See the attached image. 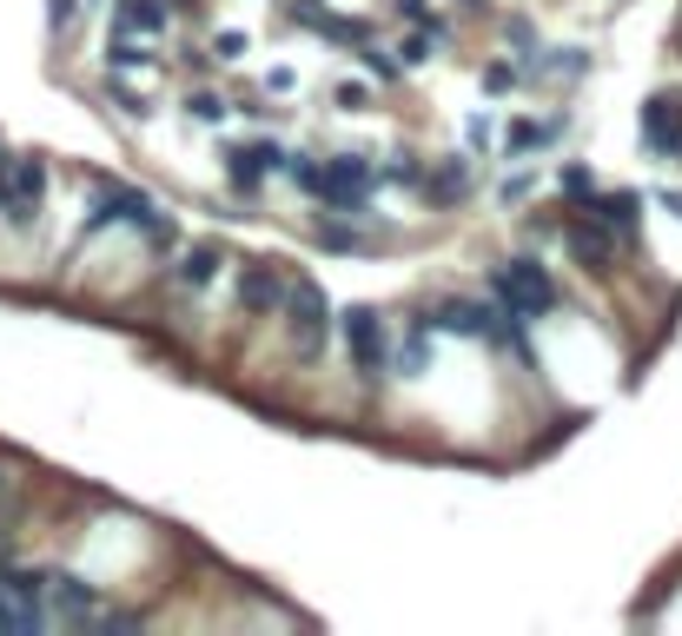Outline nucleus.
<instances>
[{
    "label": "nucleus",
    "instance_id": "f257e3e1",
    "mask_svg": "<svg viewBox=\"0 0 682 636\" xmlns=\"http://www.w3.org/2000/svg\"><path fill=\"white\" fill-rule=\"evenodd\" d=\"M491 299L511 305L517 319H544L557 305V279L544 272V259H504L497 279H491Z\"/></svg>",
    "mask_w": 682,
    "mask_h": 636
},
{
    "label": "nucleus",
    "instance_id": "f03ea898",
    "mask_svg": "<svg viewBox=\"0 0 682 636\" xmlns=\"http://www.w3.org/2000/svg\"><path fill=\"white\" fill-rule=\"evenodd\" d=\"M285 332H292V352L298 358H318L325 352V338H332V299H325V285H312V279H292V292H285Z\"/></svg>",
    "mask_w": 682,
    "mask_h": 636
},
{
    "label": "nucleus",
    "instance_id": "7ed1b4c3",
    "mask_svg": "<svg viewBox=\"0 0 682 636\" xmlns=\"http://www.w3.org/2000/svg\"><path fill=\"white\" fill-rule=\"evenodd\" d=\"M371 186H378V166H371L365 153H338V159H325V166L312 173L305 192H318L332 212H358V206L371 199Z\"/></svg>",
    "mask_w": 682,
    "mask_h": 636
},
{
    "label": "nucleus",
    "instance_id": "20e7f679",
    "mask_svg": "<svg viewBox=\"0 0 682 636\" xmlns=\"http://www.w3.org/2000/svg\"><path fill=\"white\" fill-rule=\"evenodd\" d=\"M345 345H352V365H358L365 385H378V378L391 372V325H385L371 305H352V312H345Z\"/></svg>",
    "mask_w": 682,
    "mask_h": 636
},
{
    "label": "nucleus",
    "instance_id": "39448f33",
    "mask_svg": "<svg viewBox=\"0 0 682 636\" xmlns=\"http://www.w3.org/2000/svg\"><path fill=\"white\" fill-rule=\"evenodd\" d=\"M40 199H46V166L40 159H7V173H0V219L7 226H33Z\"/></svg>",
    "mask_w": 682,
    "mask_h": 636
},
{
    "label": "nucleus",
    "instance_id": "423d86ee",
    "mask_svg": "<svg viewBox=\"0 0 682 636\" xmlns=\"http://www.w3.org/2000/svg\"><path fill=\"white\" fill-rule=\"evenodd\" d=\"M285 292H292V272H285L279 259L239 265V305H245L252 319H279V312H285Z\"/></svg>",
    "mask_w": 682,
    "mask_h": 636
},
{
    "label": "nucleus",
    "instance_id": "0eeeda50",
    "mask_svg": "<svg viewBox=\"0 0 682 636\" xmlns=\"http://www.w3.org/2000/svg\"><path fill=\"white\" fill-rule=\"evenodd\" d=\"M285 159H292V153H285L279 139H245V146L225 153V179H232L239 192H259L272 173H285Z\"/></svg>",
    "mask_w": 682,
    "mask_h": 636
},
{
    "label": "nucleus",
    "instance_id": "6e6552de",
    "mask_svg": "<svg viewBox=\"0 0 682 636\" xmlns=\"http://www.w3.org/2000/svg\"><path fill=\"white\" fill-rule=\"evenodd\" d=\"M643 146L657 159H682V93H650L643 100Z\"/></svg>",
    "mask_w": 682,
    "mask_h": 636
},
{
    "label": "nucleus",
    "instance_id": "1a4fd4ad",
    "mask_svg": "<svg viewBox=\"0 0 682 636\" xmlns=\"http://www.w3.org/2000/svg\"><path fill=\"white\" fill-rule=\"evenodd\" d=\"M159 206L146 199V192H133V186H99L93 192V212H86V232H99V226H146Z\"/></svg>",
    "mask_w": 682,
    "mask_h": 636
},
{
    "label": "nucleus",
    "instance_id": "9d476101",
    "mask_svg": "<svg viewBox=\"0 0 682 636\" xmlns=\"http://www.w3.org/2000/svg\"><path fill=\"white\" fill-rule=\"evenodd\" d=\"M40 611L60 617V624H86V617H93V591H86L73 571H46V577H40Z\"/></svg>",
    "mask_w": 682,
    "mask_h": 636
},
{
    "label": "nucleus",
    "instance_id": "9b49d317",
    "mask_svg": "<svg viewBox=\"0 0 682 636\" xmlns=\"http://www.w3.org/2000/svg\"><path fill=\"white\" fill-rule=\"evenodd\" d=\"M564 239H570V252H577L584 265H597V272H604V265L617 259V246H623V239H617V232H610V226H604V219H597L590 206H584V212H577V219L564 226Z\"/></svg>",
    "mask_w": 682,
    "mask_h": 636
},
{
    "label": "nucleus",
    "instance_id": "f8f14e48",
    "mask_svg": "<svg viewBox=\"0 0 682 636\" xmlns=\"http://www.w3.org/2000/svg\"><path fill=\"white\" fill-rule=\"evenodd\" d=\"M186 7L192 0H113V33H166V20Z\"/></svg>",
    "mask_w": 682,
    "mask_h": 636
},
{
    "label": "nucleus",
    "instance_id": "ddd939ff",
    "mask_svg": "<svg viewBox=\"0 0 682 636\" xmlns=\"http://www.w3.org/2000/svg\"><path fill=\"white\" fill-rule=\"evenodd\" d=\"M590 212H597L623 246L643 232V192H597V199H590Z\"/></svg>",
    "mask_w": 682,
    "mask_h": 636
},
{
    "label": "nucleus",
    "instance_id": "4468645a",
    "mask_svg": "<svg viewBox=\"0 0 682 636\" xmlns=\"http://www.w3.org/2000/svg\"><path fill=\"white\" fill-rule=\"evenodd\" d=\"M418 186H424L431 206H458V199L471 192V159H444V166H431Z\"/></svg>",
    "mask_w": 682,
    "mask_h": 636
},
{
    "label": "nucleus",
    "instance_id": "2eb2a0df",
    "mask_svg": "<svg viewBox=\"0 0 682 636\" xmlns=\"http://www.w3.org/2000/svg\"><path fill=\"white\" fill-rule=\"evenodd\" d=\"M219 265H225V252H219V246H186V252H179V265H172V279H179L186 292H199V285H212V279H219Z\"/></svg>",
    "mask_w": 682,
    "mask_h": 636
},
{
    "label": "nucleus",
    "instance_id": "dca6fc26",
    "mask_svg": "<svg viewBox=\"0 0 682 636\" xmlns=\"http://www.w3.org/2000/svg\"><path fill=\"white\" fill-rule=\"evenodd\" d=\"M557 133H564L557 113H550V119H517V126H511V153H537V146H550Z\"/></svg>",
    "mask_w": 682,
    "mask_h": 636
},
{
    "label": "nucleus",
    "instance_id": "f3484780",
    "mask_svg": "<svg viewBox=\"0 0 682 636\" xmlns=\"http://www.w3.org/2000/svg\"><path fill=\"white\" fill-rule=\"evenodd\" d=\"M557 186H564V192H570V199H577V206H590V199H597V173H590V166H584V159H570V166H564V173H557Z\"/></svg>",
    "mask_w": 682,
    "mask_h": 636
},
{
    "label": "nucleus",
    "instance_id": "a211bd4d",
    "mask_svg": "<svg viewBox=\"0 0 682 636\" xmlns=\"http://www.w3.org/2000/svg\"><path fill=\"white\" fill-rule=\"evenodd\" d=\"M424 358H431V325L418 319V332L405 338V358H398V372H405V378H418V372H424Z\"/></svg>",
    "mask_w": 682,
    "mask_h": 636
},
{
    "label": "nucleus",
    "instance_id": "6ab92c4d",
    "mask_svg": "<svg viewBox=\"0 0 682 636\" xmlns=\"http://www.w3.org/2000/svg\"><path fill=\"white\" fill-rule=\"evenodd\" d=\"M192 119H199V126H219V119H225V100H219V93H192Z\"/></svg>",
    "mask_w": 682,
    "mask_h": 636
},
{
    "label": "nucleus",
    "instance_id": "aec40b11",
    "mask_svg": "<svg viewBox=\"0 0 682 636\" xmlns=\"http://www.w3.org/2000/svg\"><path fill=\"white\" fill-rule=\"evenodd\" d=\"M73 20H80V0H46V27L53 33H66Z\"/></svg>",
    "mask_w": 682,
    "mask_h": 636
},
{
    "label": "nucleus",
    "instance_id": "412c9836",
    "mask_svg": "<svg viewBox=\"0 0 682 636\" xmlns=\"http://www.w3.org/2000/svg\"><path fill=\"white\" fill-rule=\"evenodd\" d=\"M358 60H365V66H371L378 80H398V66H405V60H385V46H365Z\"/></svg>",
    "mask_w": 682,
    "mask_h": 636
},
{
    "label": "nucleus",
    "instance_id": "4be33fe9",
    "mask_svg": "<svg viewBox=\"0 0 682 636\" xmlns=\"http://www.w3.org/2000/svg\"><path fill=\"white\" fill-rule=\"evenodd\" d=\"M484 86H491V93H511V86H517V66H504V60L484 66Z\"/></svg>",
    "mask_w": 682,
    "mask_h": 636
},
{
    "label": "nucleus",
    "instance_id": "5701e85b",
    "mask_svg": "<svg viewBox=\"0 0 682 636\" xmlns=\"http://www.w3.org/2000/svg\"><path fill=\"white\" fill-rule=\"evenodd\" d=\"M332 100H338V106H345V113H358V106H365V100H371V93H365V86H358V80H345V86H332Z\"/></svg>",
    "mask_w": 682,
    "mask_h": 636
},
{
    "label": "nucleus",
    "instance_id": "b1692460",
    "mask_svg": "<svg viewBox=\"0 0 682 636\" xmlns=\"http://www.w3.org/2000/svg\"><path fill=\"white\" fill-rule=\"evenodd\" d=\"M212 53H219V60H239V53H245V33H232V27H225V33L212 40Z\"/></svg>",
    "mask_w": 682,
    "mask_h": 636
},
{
    "label": "nucleus",
    "instance_id": "393cba45",
    "mask_svg": "<svg viewBox=\"0 0 682 636\" xmlns=\"http://www.w3.org/2000/svg\"><path fill=\"white\" fill-rule=\"evenodd\" d=\"M663 212H676L682 219V192H663Z\"/></svg>",
    "mask_w": 682,
    "mask_h": 636
},
{
    "label": "nucleus",
    "instance_id": "a878e982",
    "mask_svg": "<svg viewBox=\"0 0 682 636\" xmlns=\"http://www.w3.org/2000/svg\"><path fill=\"white\" fill-rule=\"evenodd\" d=\"M0 173H7V146H0Z\"/></svg>",
    "mask_w": 682,
    "mask_h": 636
}]
</instances>
